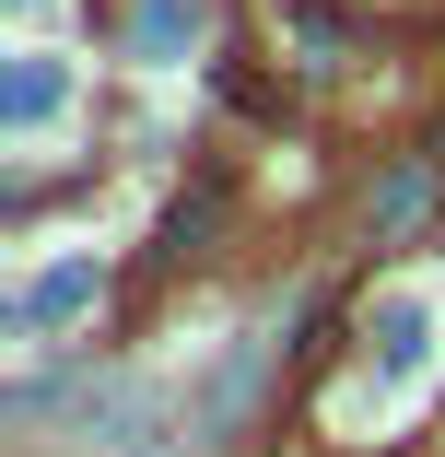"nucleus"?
<instances>
[{
    "instance_id": "nucleus-1",
    "label": "nucleus",
    "mask_w": 445,
    "mask_h": 457,
    "mask_svg": "<svg viewBox=\"0 0 445 457\" xmlns=\"http://www.w3.org/2000/svg\"><path fill=\"white\" fill-rule=\"evenodd\" d=\"M95 258H59V270H36V282L12 294V328H70V317H95Z\"/></svg>"
},
{
    "instance_id": "nucleus-3",
    "label": "nucleus",
    "mask_w": 445,
    "mask_h": 457,
    "mask_svg": "<svg viewBox=\"0 0 445 457\" xmlns=\"http://www.w3.org/2000/svg\"><path fill=\"white\" fill-rule=\"evenodd\" d=\"M188 36H200V0H141V24H129V47H141V59H176Z\"/></svg>"
},
{
    "instance_id": "nucleus-5",
    "label": "nucleus",
    "mask_w": 445,
    "mask_h": 457,
    "mask_svg": "<svg viewBox=\"0 0 445 457\" xmlns=\"http://www.w3.org/2000/svg\"><path fill=\"white\" fill-rule=\"evenodd\" d=\"M200 246H211V200H176L164 212V258H200Z\"/></svg>"
},
{
    "instance_id": "nucleus-4",
    "label": "nucleus",
    "mask_w": 445,
    "mask_h": 457,
    "mask_svg": "<svg viewBox=\"0 0 445 457\" xmlns=\"http://www.w3.org/2000/svg\"><path fill=\"white\" fill-rule=\"evenodd\" d=\"M375 340H387V376H410V363H422V305H387Z\"/></svg>"
},
{
    "instance_id": "nucleus-2",
    "label": "nucleus",
    "mask_w": 445,
    "mask_h": 457,
    "mask_svg": "<svg viewBox=\"0 0 445 457\" xmlns=\"http://www.w3.org/2000/svg\"><path fill=\"white\" fill-rule=\"evenodd\" d=\"M70 106V71L59 59H12V82H0V118H12V129H47Z\"/></svg>"
}]
</instances>
